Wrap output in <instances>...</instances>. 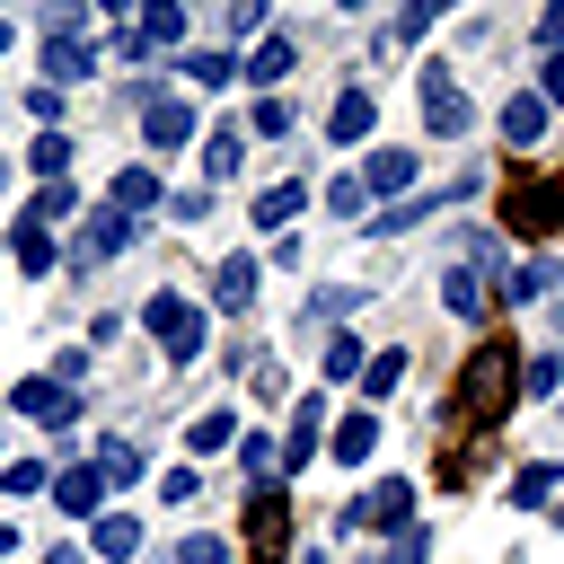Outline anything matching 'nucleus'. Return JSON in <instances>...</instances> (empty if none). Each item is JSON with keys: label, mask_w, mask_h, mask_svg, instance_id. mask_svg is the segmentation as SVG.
<instances>
[{"label": "nucleus", "mask_w": 564, "mask_h": 564, "mask_svg": "<svg viewBox=\"0 0 564 564\" xmlns=\"http://www.w3.org/2000/svg\"><path fill=\"white\" fill-rule=\"evenodd\" d=\"M511 397H520V370H511V344H485V352H476V361L458 370V397H449V423H476V432H494Z\"/></svg>", "instance_id": "f257e3e1"}, {"label": "nucleus", "mask_w": 564, "mask_h": 564, "mask_svg": "<svg viewBox=\"0 0 564 564\" xmlns=\"http://www.w3.org/2000/svg\"><path fill=\"white\" fill-rule=\"evenodd\" d=\"M414 97H423V132H432V141H458V132L476 123V106H467V88L449 79V62H423V70H414Z\"/></svg>", "instance_id": "f03ea898"}, {"label": "nucleus", "mask_w": 564, "mask_h": 564, "mask_svg": "<svg viewBox=\"0 0 564 564\" xmlns=\"http://www.w3.org/2000/svg\"><path fill=\"white\" fill-rule=\"evenodd\" d=\"M282 546H291V494L273 476H256V494H247V555L282 564Z\"/></svg>", "instance_id": "7ed1b4c3"}, {"label": "nucleus", "mask_w": 564, "mask_h": 564, "mask_svg": "<svg viewBox=\"0 0 564 564\" xmlns=\"http://www.w3.org/2000/svg\"><path fill=\"white\" fill-rule=\"evenodd\" d=\"M141 326L167 344V361H194V352H203V335H212V326H203V308H185L176 291H150V300H141Z\"/></svg>", "instance_id": "20e7f679"}, {"label": "nucleus", "mask_w": 564, "mask_h": 564, "mask_svg": "<svg viewBox=\"0 0 564 564\" xmlns=\"http://www.w3.org/2000/svg\"><path fill=\"white\" fill-rule=\"evenodd\" d=\"M502 220L529 229V238H538V229H564V176H520V185L502 194Z\"/></svg>", "instance_id": "39448f33"}, {"label": "nucleus", "mask_w": 564, "mask_h": 564, "mask_svg": "<svg viewBox=\"0 0 564 564\" xmlns=\"http://www.w3.org/2000/svg\"><path fill=\"white\" fill-rule=\"evenodd\" d=\"M344 529H414V485L405 476H379L361 502H344Z\"/></svg>", "instance_id": "423d86ee"}, {"label": "nucleus", "mask_w": 564, "mask_h": 564, "mask_svg": "<svg viewBox=\"0 0 564 564\" xmlns=\"http://www.w3.org/2000/svg\"><path fill=\"white\" fill-rule=\"evenodd\" d=\"M132 229H141V220H132V212H115V203H106V212H88V229L70 238V273H88V264L123 256V247H132Z\"/></svg>", "instance_id": "0eeeda50"}, {"label": "nucleus", "mask_w": 564, "mask_h": 564, "mask_svg": "<svg viewBox=\"0 0 564 564\" xmlns=\"http://www.w3.org/2000/svg\"><path fill=\"white\" fill-rule=\"evenodd\" d=\"M141 132H150L159 150H176V141H194V106L167 97V88H150V97H141Z\"/></svg>", "instance_id": "6e6552de"}, {"label": "nucleus", "mask_w": 564, "mask_h": 564, "mask_svg": "<svg viewBox=\"0 0 564 564\" xmlns=\"http://www.w3.org/2000/svg\"><path fill=\"white\" fill-rule=\"evenodd\" d=\"M300 203H308V185H300V176H282V185H264V194H256V212H247V220H256L264 238H282V229L300 220Z\"/></svg>", "instance_id": "1a4fd4ad"}, {"label": "nucleus", "mask_w": 564, "mask_h": 564, "mask_svg": "<svg viewBox=\"0 0 564 564\" xmlns=\"http://www.w3.org/2000/svg\"><path fill=\"white\" fill-rule=\"evenodd\" d=\"M212 308H256V256H220V273H212Z\"/></svg>", "instance_id": "9d476101"}, {"label": "nucleus", "mask_w": 564, "mask_h": 564, "mask_svg": "<svg viewBox=\"0 0 564 564\" xmlns=\"http://www.w3.org/2000/svg\"><path fill=\"white\" fill-rule=\"evenodd\" d=\"M53 502H62L70 520H97V502H106V476H97V467H62V476H53Z\"/></svg>", "instance_id": "9b49d317"}, {"label": "nucleus", "mask_w": 564, "mask_h": 564, "mask_svg": "<svg viewBox=\"0 0 564 564\" xmlns=\"http://www.w3.org/2000/svg\"><path fill=\"white\" fill-rule=\"evenodd\" d=\"M88 70H97V53H88V44L44 35V88H70V79H88Z\"/></svg>", "instance_id": "f8f14e48"}, {"label": "nucleus", "mask_w": 564, "mask_h": 564, "mask_svg": "<svg viewBox=\"0 0 564 564\" xmlns=\"http://www.w3.org/2000/svg\"><path fill=\"white\" fill-rule=\"evenodd\" d=\"M291 62H300V44H291V35H264V44L238 62V79H256V88H282V70H291Z\"/></svg>", "instance_id": "ddd939ff"}, {"label": "nucleus", "mask_w": 564, "mask_h": 564, "mask_svg": "<svg viewBox=\"0 0 564 564\" xmlns=\"http://www.w3.org/2000/svg\"><path fill=\"white\" fill-rule=\"evenodd\" d=\"M9 405H18V414H35V423H70V414H79L53 379H18V397H9Z\"/></svg>", "instance_id": "4468645a"}, {"label": "nucleus", "mask_w": 564, "mask_h": 564, "mask_svg": "<svg viewBox=\"0 0 564 564\" xmlns=\"http://www.w3.org/2000/svg\"><path fill=\"white\" fill-rule=\"evenodd\" d=\"M361 185H370V194H405V185H414V150H370Z\"/></svg>", "instance_id": "2eb2a0df"}, {"label": "nucleus", "mask_w": 564, "mask_h": 564, "mask_svg": "<svg viewBox=\"0 0 564 564\" xmlns=\"http://www.w3.org/2000/svg\"><path fill=\"white\" fill-rule=\"evenodd\" d=\"M326 132H335V141L352 150V141L370 132V88H344V97H335V115H326Z\"/></svg>", "instance_id": "dca6fc26"}, {"label": "nucleus", "mask_w": 564, "mask_h": 564, "mask_svg": "<svg viewBox=\"0 0 564 564\" xmlns=\"http://www.w3.org/2000/svg\"><path fill=\"white\" fill-rule=\"evenodd\" d=\"M538 132H546V97H511V106H502V141H511V150H529Z\"/></svg>", "instance_id": "f3484780"}, {"label": "nucleus", "mask_w": 564, "mask_h": 564, "mask_svg": "<svg viewBox=\"0 0 564 564\" xmlns=\"http://www.w3.org/2000/svg\"><path fill=\"white\" fill-rule=\"evenodd\" d=\"M159 203H167V194H159V176H150V167H123V176H115V212H132V220H141V212H159Z\"/></svg>", "instance_id": "a211bd4d"}, {"label": "nucleus", "mask_w": 564, "mask_h": 564, "mask_svg": "<svg viewBox=\"0 0 564 564\" xmlns=\"http://www.w3.org/2000/svg\"><path fill=\"white\" fill-rule=\"evenodd\" d=\"M229 432H238V414H229V405H212V414H194V423H185V449H194V458H212V449H229Z\"/></svg>", "instance_id": "6ab92c4d"}, {"label": "nucleus", "mask_w": 564, "mask_h": 564, "mask_svg": "<svg viewBox=\"0 0 564 564\" xmlns=\"http://www.w3.org/2000/svg\"><path fill=\"white\" fill-rule=\"evenodd\" d=\"M370 449H379V414L361 405V414H344V423H335V458L352 467V458H370Z\"/></svg>", "instance_id": "aec40b11"}, {"label": "nucleus", "mask_w": 564, "mask_h": 564, "mask_svg": "<svg viewBox=\"0 0 564 564\" xmlns=\"http://www.w3.org/2000/svg\"><path fill=\"white\" fill-rule=\"evenodd\" d=\"M132 35H141V44H176V35H185V9H176V0H150V9L132 18Z\"/></svg>", "instance_id": "412c9836"}, {"label": "nucleus", "mask_w": 564, "mask_h": 564, "mask_svg": "<svg viewBox=\"0 0 564 564\" xmlns=\"http://www.w3.org/2000/svg\"><path fill=\"white\" fill-rule=\"evenodd\" d=\"M176 70H185L194 88H229V79H238V62H229L220 44H212V53H176Z\"/></svg>", "instance_id": "4be33fe9"}, {"label": "nucleus", "mask_w": 564, "mask_h": 564, "mask_svg": "<svg viewBox=\"0 0 564 564\" xmlns=\"http://www.w3.org/2000/svg\"><path fill=\"white\" fill-rule=\"evenodd\" d=\"M9 256H18L26 273H53V238H44V220H18V229H9Z\"/></svg>", "instance_id": "5701e85b"}, {"label": "nucleus", "mask_w": 564, "mask_h": 564, "mask_svg": "<svg viewBox=\"0 0 564 564\" xmlns=\"http://www.w3.org/2000/svg\"><path fill=\"white\" fill-rule=\"evenodd\" d=\"M317 423H326V405H317V397H300V423H291V441H282V467H308V449H317Z\"/></svg>", "instance_id": "b1692460"}, {"label": "nucleus", "mask_w": 564, "mask_h": 564, "mask_svg": "<svg viewBox=\"0 0 564 564\" xmlns=\"http://www.w3.org/2000/svg\"><path fill=\"white\" fill-rule=\"evenodd\" d=\"M97 555H141V520L132 511H97Z\"/></svg>", "instance_id": "393cba45"}, {"label": "nucleus", "mask_w": 564, "mask_h": 564, "mask_svg": "<svg viewBox=\"0 0 564 564\" xmlns=\"http://www.w3.org/2000/svg\"><path fill=\"white\" fill-rule=\"evenodd\" d=\"M238 159H247V132H212V141H203V176H212V185L238 176Z\"/></svg>", "instance_id": "a878e982"}, {"label": "nucleus", "mask_w": 564, "mask_h": 564, "mask_svg": "<svg viewBox=\"0 0 564 564\" xmlns=\"http://www.w3.org/2000/svg\"><path fill=\"white\" fill-rule=\"evenodd\" d=\"M26 159H35V176L53 185V176L70 167V132H35V150H26Z\"/></svg>", "instance_id": "bb28decb"}, {"label": "nucleus", "mask_w": 564, "mask_h": 564, "mask_svg": "<svg viewBox=\"0 0 564 564\" xmlns=\"http://www.w3.org/2000/svg\"><path fill=\"white\" fill-rule=\"evenodd\" d=\"M441 300H449V308H458V317H485V282H476V273H467V264H458V273H449V282H441Z\"/></svg>", "instance_id": "cd10ccee"}, {"label": "nucleus", "mask_w": 564, "mask_h": 564, "mask_svg": "<svg viewBox=\"0 0 564 564\" xmlns=\"http://www.w3.org/2000/svg\"><path fill=\"white\" fill-rule=\"evenodd\" d=\"M97 476H106V485H141V449H132V441H106Z\"/></svg>", "instance_id": "c85d7f7f"}, {"label": "nucleus", "mask_w": 564, "mask_h": 564, "mask_svg": "<svg viewBox=\"0 0 564 564\" xmlns=\"http://www.w3.org/2000/svg\"><path fill=\"white\" fill-rule=\"evenodd\" d=\"M79 26H88V0H44V35H70L79 44Z\"/></svg>", "instance_id": "c756f323"}, {"label": "nucleus", "mask_w": 564, "mask_h": 564, "mask_svg": "<svg viewBox=\"0 0 564 564\" xmlns=\"http://www.w3.org/2000/svg\"><path fill=\"white\" fill-rule=\"evenodd\" d=\"M397 379H405V352H370V361H361V388H370V397H388Z\"/></svg>", "instance_id": "7c9ffc66"}, {"label": "nucleus", "mask_w": 564, "mask_h": 564, "mask_svg": "<svg viewBox=\"0 0 564 564\" xmlns=\"http://www.w3.org/2000/svg\"><path fill=\"white\" fill-rule=\"evenodd\" d=\"M555 388H564V361H555V352H538V361L520 370V397H555Z\"/></svg>", "instance_id": "2f4dec72"}, {"label": "nucleus", "mask_w": 564, "mask_h": 564, "mask_svg": "<svg viewBox=\"0 0 564 564\" xmlns=\"http://www.w3.org/2000/svg\"><path fill=\"white\" fill-rule=\"evenodd\" d=\"M546 494H555V467H546V458H538V467H520V485H511V502H520V511H538Z\"/></svg>", "instance_id": "473e14b6"}, {"label": "nucleus", "mask_w": 564, "mask_h": 564, "mask_svg": "<svg viewBox=\"0 0 564 564\" xmlns=\"http://www.w3.org/2000/svg\"><path fill=\"white\" fill-rule=\"evenodd\" d=\"M70 212H79V194H70V185H62V176H53V185H44V194H35V212H26V220H70Z\"/></svg>", "instance_id": "72a5a7b5"}, {"label": "nucleus", "mask_w": 564, "mask_h": 564, "mask_svg": "<svg viewBox=\"0 0 564 564\" xmlns=\"http://www.w3.org/2000/svg\"><path fill=\"white\" fill-rule=\"evenodd\" d=\"M326 203H335L344 220H361V212H370V185H361V176H335V185H326Z\"/></svg>", "instance_id": "f704fd0d"}, {"label": "nucleus", "mask_w": 564, "mask_h": 564, "mask_svg": "<svg viewBox=\"0 0 564 564\" xmlns=\"http://www.w3.org/2000/svg\"><path fill=\"white\" fill-rule=\"evenodd\" d=\"M361 361H370V352H361V344H352V335H335V344H326V379H352V370H361Z\"/></svg>", "instance_id": "c9c22d12"}, {"label": "nucleus", "mask_w": 564, "mask_h": 564, "mask_svg": "<svg viewBox=\"0 0 564 564\" xmlns=\"http://www.w3.org/2000/svg\"><path fill=\"white\" fill-rule=\"evenodd\" d=\"M256 132L282 141V132H291V97H264V106H256Z\"/></svg>", "instance_id": "e433bc0d"}, {"label": "nucleus", "mask_w": 564, "mask_h": 564, "mask_svg": "<svg viewBox=\"0 0 564 564\" xmlns=\"http://www.w3.org/2000/svg\"><path fill=\"white\" fill-rule=\"evenodd\" d=\"M238 458H247V476H273V432H247Z\"/></svg>", "instance_id": "4c0bfd02"}, {"label": "nucleus", "mask_w": 564, "mask_h": 564, "mask_svg": "<svg viewBox=\"0 0 564 564\" xmlns=\"http://www.w3.org/2000/svg\"><path fill=\"white\" fill-rule=\"evenodd\" d=\"M176 564H229V538H185Z\"/></svg>", "instance_id": "58836bf2"}, {"label": "nucleus", "mask_w": 564, "mask_h": 564, "mask_svg": "<svg viewBox=\"0 0 564 564\" xmlns=\"http://www.w3.org/2000/svg\"><path fill=\"white\" fill-rule=\"evenodd\" d=\"M388 564H432V538H423V529H397V546H388Z\"/></svg>", "instance_id": "ea45409f"}, {"label": "nucleus", "mask_w": 564, "mask_h": 564, "mask_svg": "<svg viewBox=\"0 0 564 564\" xmlns=\"http://www.w3.org/2000/svg\"><path fill=\"white\" fill-rule=\"evenodd\" d=\"M546 282H555V264H520V273H511V300H538Z\"/></svg>", "instance_id": "a19ab883"}, {"label": "nucleus", "mask_w": 564, "mask_h": 564, "mask_svg": "<svg viewBox=\"0 0 564 564\" xmlns=\"http://www.w3.org/2000/svg\"><path fill=\"white\" fill-rule=\"evenodd\" d=\"M441 9H449V0H405V18H397V35H423V26L441 18Z\"/></svg>", "instance_id": "79ce46f5"}, {"label": "nucleus", "mask_w": 564, "mask_h": 564, "mask_svg": "<svg viewBox=\"0 0 564 564\" xmlns=\"http://www.w3.org/2000/svg\"><path fill=\"white\" fill-rule=\"evenodd\" d=\"M538 97H546V106H564V53H546V62H538Z\"/></svg>", "instance_id": "37998d69"}, {"label": "nucleus", "mask_w": 564, "mask_h": 564, "mask_svg": "<svg viewBox=\"0 0 564 564\" xmlns=\"http://www.w3.org/2000/svg\"><path fill=\"white\" fill-rule=\"evenodd\" d=\"M0 485H9V494H35V485H44V467H35V458H18V467H0Z\"/></svg>", "instance_id": "c03bdc74"}, {"label": "nucleus", "mask_w": 564, "mask_h": 564, "mask_svg": "<svg viewBox=\"0 0 564 564\" xmlns=\"http://www.w3.org/2000/svg\"><path fill=\"white\" fill-rule=\"evenodd\" d=\"M159 494H167V502H194V494H203V476H194V467H167V485H159Z\"/></svg>", "instance_id": "a18cd8bd"}, {"label": "nucleus", "mask_w": 564, "mask_h": 564, "mask_svg": "<svg viewBox=\"0 0 564 564\" xmlns=\"http://www.w3.org/2000/svg\"><path fill=\"white\" fill-rule=\"evenodd\" d=\"M538 35H546V44H564V0H555V9L538 18Z\"/></svg>", "instance_id": "49530a36"}, {"label": "nucleus", "mask_w": 564, "mask_h": 564, "mask_svg": "<svg viewBox=\"0 0 564 564\" xmlns=\"http://www.w3.org/2000/svg\"><path fill=\"white\" fill-rule=\"evenodd\" d=\"M88 9H123V0H88Z\"/></svg>", "instance_id": "de8ad7c7"}, {"label": "nucleus", "mask_w": 564, "mask_h": 564, "mask_svg": "<svg viewBox=\"0 0 564 564\" xmlns=\"http://www.w3.org/2000/svg\"><path fill=\"white\" fill-rule=\"evenodd\" d=\"M344 9H370V0H344Z\"/></svg>", "instance_id": "09e8293b"}]
</instances>
